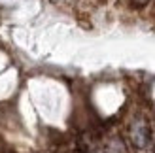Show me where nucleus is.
<instances>
[{
	"mask_svg": "<svg viewBox=\"0 0 155 153\" xmlns=\"http://www.w3.org/2000/svg\"><path fill=\"white\" fill-rule=\"evenodd\" d=\"M133 140L138 148H144L148 144V127L146 125H136L133 131Z\"/></svg>",
	"mask_w": 155,
	"mask_h": 153,
	"instance_id": "obj_1",
	"label": "nucleus"
},
{
	"mask_svg": "<svg viewBox=\"0 0 155 153\" xmlns=\"http://www.w3.org/2000/svg\"><path fill=\"white\" fill-rule=\"evenodd\" d=\"M150 0H130V4H133L134 8H144V6H148Z\"/></svg>",
	"mask_w": 155,
	"mask_h": 153,
	"instance_id": "obj_2",
	"label": "nucleus"
}]
</instances>
